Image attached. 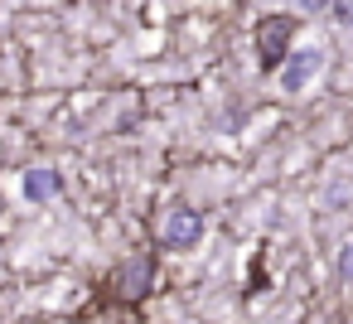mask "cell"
<instances>
[{"instance_id":"cell-1","label":"cell","mask_w":353,"mask_h":324,"mask_svg":"<svg viewBox=\"0 0 353 324\" xmlns=\"http://www.w3.org/2000/svg\"><path fill=\"white\" fill-rule=\"evenodd\" d=\"M290 39H295V15H266V20H261V30H256L261 68L281 73V68H285V59L295 54V49H290Z\"/></svg>"},{"instance_id":"cell-2","label":"cell","mask_w":353,"mask_h":324,"mask_svg":"<svg viewBox=\"0 0 353 324\" xmlns=\"http://www.w3.org/2000/svg\"><path fill=\"white\" fill-rule=\"evenodd\" d=\"M203 242V213L199 208H170L165 213V223H160V247H170V252H189V247H199Z\"/></svg>"},{"instance_id":"cell-3","label":"cell","mask_w":353,"mask_h":324,"mask_svg":"<svg viewBox=\"0 0 353 324\" xmlns=\"http://www.w3.org/2000/svg\"><path fill=\"white\" fill-rule=\"evenodd\" d=\"M319 68H324V49L305 44V49H295V54L285 59V68L276 73V88H281L285 97H295V92H305V88L319 78Z\"/></svg>"},{"instance_id":"cell-4","label":"cell","mask_w":353,"mask_h":324,"mask_svg":"<svg viewBox=\"0 0 353 324\" xmlns=\"http://www.w3.org/2000/svg\"><path fill=\"white\" fill-rule=\"evenodd\" d=\"M112 285H117L121 300H145V295L155 290V256H131V261H121L117 276H112Z\"/></svg>"},{"instance_id":"cell-5","label":"cell","mask_w":353,"mask_h":324,"mask_svg":"<svg viewBox=\"0 0 353 324\" xmlns=\"http://www.w3.org/2000/svg\"><path fill=\"white\" fill-rule=\"evenodd\" d=\"M20 189H25L30 203H54V199L63 194V174H59L54 165H34V170H25Z\"/></svg>"},{"instance_id":"cell-6","label":"cell","mask_w":353,"mask_h":324,"mask_svg":"<svg viewBox=\"0 0 353 324\" xmlns=\"http://www.w3.org/2000/svg\"><path fill=\"white\" fill-rule=\"evenodd\" d=\"M339 281H343V285H353V242H343V247H339Z\"/></svg>"},{"instance_id":"cell-7","label":"cell","mask_w":353,"mask_h":324,"mask_svg":"<svg viewBox=\"0 0 353 324\" xmlns=\"http://www.w3.org/2000/svg\"><path fill=\"white\" fill-rule=\"evenodd\" d=\"M329 15H334L339 25H353V0H334V6H329Z\"/></svg>"}]
</instances>
